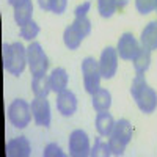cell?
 <instances>
[{
  "instance_id": "1",
  "label": "cell",
  "mask_w": 157,
  "mask_h": 157,
  "mask_svg": "<svg viewBox=\"0 0 157 157\" xmlns=\"http://www.w3.org/2000/svg\"><path fill=\"white\" fill-rule=\"evenodd\" d=\"M130 93L135 99L138 109L143 113H152L157 107V94L155 91L146 83V78L143 74H137L134 78L132 86H130Z\"/></svg>"
},
{
  "instance_id": "2",
  "label": "cell",
  "mask_w": 157,
  "mask_h": 157,
  "mask_svg": "<svg viewBox=\"0 0 157 157\" xmlns=\"http://www.w3.org/2000/svg\"><path fill=\"white\" fill-rule=\"evenodd\" d=\"M27 64V49L21 43L3 44V66L13 75H21Z\"/></svg>"
},
{
  "instance_id": "3",
  "label": "cell",
  "mask_w": 157,
  "mask_h": 157,
  "mask_svg": "<svg viewBox=\"0 0 157 157\" xmlns=\"http://www.w3.org/2000/svg\"><path fill=\"white\" fill-rule=\"evenodd\" d=\"M82 74H83V85L85 90L90 94H94L96 91L101 88V69H99V61L94 58H85L82 61Z\"/></svg>"
},
{
  "instance_id": "4",
  "label": "cell",
  "mask_w": 157,
  "mask_h": 157,
  "mask_svg": "<svg viewBox=\"0 0 157 157\" xmlns=\"http://www.w3.org/2000/svg\"><path fill=\"white\" fill-rule=\"evenodd\" d=\"M27 63L30 66L32 75H41L46 74L49 68V60L44 54V50L39 43H32L27 47Z\"/></svg>"
},
{
  "instance_id": "5",
  "label": "cell",
  "mask_w": 157,
  "mask_h": 157,
  "mask_svg": "<svg viewBox=\"0 0 157 157\" xmlns=\"http://www.w3.org/2000/svg\"><path fill=\"white\" fill-rule=\"evenodd\" d=\"M30 112H32V107L27 102L22 99H16L11 102V105L8 109V118L13 126L22 129L25 126H29L30 123V118H32Z\"/></svg>"
},
{
  "instance_id": "6",
  "label": "cell",
  "mask_w": 157,
  "mask_h": 157,
  "mask_svg": "<svg viewBox=\"0 0 157 157\" xmlns=\"http://www.w3.org/2000/svg\"><path fill=\"white\" fill-rule=\"evenodd\" d=\"M99 69L104 78H112L118 69V50L113 47H105L101 54Z\"/></svg>"
},
{
  "instance_id": "7",
  "label": "cell",
  "mask_w": 157,
  "mask_h": 157,
  "mask_svg": "<svg viewBox=\"0 0 157 157\" xmlns=\"http://www.w3.org/2000/svg\"><path fill=\"white\" fill-rule=\"evenodd\" d=\"M91 152L90 140L83 130L77 129L69 135V154L74 157H85Z\"/></svg>"
},
{
  "instance_id": "8",
  "label": "cell",
  "mask_w": 157,
  "mask_h": 157,
  "mask_svg": "<svg viewBox=\"0 0 157 157\" xmlns=\"http://www.w3.org/2000/svg\"><path fill=\"white\" fill-rule=\"evenodd\" d=\"M140 49L138 41L134 38L132 33H124L120 41H118V55L123 60H134V57L137 55V52Z\"/></svg>"
},
{
  "instance_id": "9",
  "label": "cell",
  "mask_w": 157,
  "mask_h": 157,
  "mask_svg": "<svg viewBox=\"0 0 157 157\" xmlns=\"http://www.w3.org/2000/svg\"><path fill=\"white\" fill-rule=\"evenodd\" d=\"M32 113L35 118V123L38 126L47 127L50 124V105L46 101V98H36L32 101Z\"/></svg>"
},
{
  "instance_id": "10",
  "label": "cell",
  "mask_w": 157,
  "mask_h": 157,
  "mask_svg": "<svg viewBox=\"0 0 157 157\" xmlns=\"http://www.w3.org/2000/svg\"><path fill=\"white\" fill-rule=\"evenodd\" d=\"M57 109L61 115L64 116H71L77 110V98L74 96L72 91L64 90L57 96Z\"/></svg>"
},
{
  "instance_id": "11",
  "label": "cell",
  "mask_w": 157,
  "mask_h": 157,
  "mask_svg": "<svg viewBox=\"0 0 157 157\" xmlns=\"http://www.w3.org/2000/svg\"><path fill=\"white\" fill-rule=\"evenodd\" d=\"M6 155L8 157H27L30 155V143L25 137L13 138L6 145Z\"/></svg>"
},
{
  "instance_id": "12",
  "label": "cell",
  "mask_w": 157,
  "mask_h": 157,
  "mask_svg": "<svg viewBox=\"0 0 157 157\" xmlns=\"http://www.w3.org/2000/svg\"><path fill=\"white\" fill-rule=\"evenodd\" d=\"M110 138L116 140L118 143H121V145L126 146L130 141V138H132V126H130V123L127 120H120L118 123H115Z\"/></svg>"
},
{
  "instance_id": "13",
  "label": "cell",
  "mask_w": 157,
  "mask_h": 157,
  "mask_svg": "<svg viewBox=\"0 0 157 157\" xmlns=\"http://www.w3.org/2000/svg\"><path fill=\"white\" fill-rule=\"evenodd\" d=\"M113 127H115V120L113 116L107 112H99L96 116V129L98 132L102 137H110L113 132Z\"/></svg>"
},
{
  "instance_id": "14",
  "label": "cell",
  "mask_w": 157,
  "mask_h": 157,
  "mask_svg": "<svg viewBox=\"0 0 157 157\" xmlns=\"http://www.w3.org/2000/svg\"><path fill=\"white\" fill-rule=\"evenodd\" d=\"M141 46L146 47L149 50H155L157 49V21L154 22H149L145 30L141 32Z\"/></svg>"
},
{
  "instance_id": "15",
  "label": "cell",
  "mask_w": 157,
  "mask_h": 157,
  "mask_svg": "<svg viewBox=\"0 0 157 157\" xmlns=\"http://www.w3.org/2000/svg\"><path fill=\"white\" fill-rule=\"evenodd\" d=\"M32 91L35 93L36 98H47V94L52 91V88H50V78H49L46 74L33 75Z\"/></svg>"
},
{
  "instance_id": "16",
  "label": "cell",
  "mask_w": 157,
  "mask_h": 157,
  "mask_svg": "<svg viewBox=\"0 0 157 157\" xmlns=\"http://www.w3.org/2000/svg\"><path fill=\"white\" fill-rule=\"evenodd\" d=\"M50 88L55 93H61L68 86V74L63 68H55L50 74Z\"/></svg>"
},
{
  "instance_id": "17",
  "label": "cell",
  "mask_w": 157,
  "mask_h": 157,
  "mask_svg": "<svg viewBox=\"0 0 157 157\" xmlns=\"http://www.w3.org/2000/svg\"><path fill=\"white\" fill-rule=\"evenodd\" d=\"M85 36L82 35V32L78 30L74 24H71L69 27H66V30H64V35H63V39H64V44H66L68 49L71 50H75L78 46H80L82 39Z\"/></svg>"
},
{
  "instance_id": "18",
  "label": "cell",
  "mask_w": 157,
  "mask_h": 157,
  "mask_svg": "<svg viewBox=\"0 0 157 157\" xmlns=\"http://www.w3.org/2000/svg\"><path fill=\"white\" fill-rule=\"evenodd\" d=\"M112 105V96L105 88H99L93 94V107L94 110L99 112H107Z\"/></svg>"
},
{
  "instance_id": "19",
  "label": "cell",
  "mask_w": 157,
  "mask_h": 157,
  "mask_svg": "<svg viewBox=\"0 0 157 157\" xmlns=\"http://www.w3.org/2000/svg\"><path fill=\"white\" fill-rule=\"evenodd\" d=\"M134 68L137 71V74H143L148 68H149V63H151V50L146 47H140L137 55L134 57Z\"/></svg>"
},
{
  "instance_id": "20",
  "label": "cell",
  "mask_w": 157,
  "mask_h": 157,
  "mask_svg": "<svg viewBox=\"0 0 157 157\" xmlns=\"http://www.w3.org/2000/svg\"><path fill=\"white\" fill-rule=\"evenodd\" d=\"M32 14H33L32 0H29L27 3H24V5L14 8V21H16L17 25H21V27L32 21Z\"/></svg>"
},
{
  "instance_id": "21",
  "label": "cell",
  "mask_w": 157,
  "mask_h": 157,
  "mask_svg": "<svg viewBox=\"0 0 157 157\" xmlns=\"http://www.w3.org/2000/svg\"><path fill=\"white\" fill-rule=\"evenodd\" d=\"M98 8L102 17H112L113 13L118 10L116 0H98Z\"/></svg>"
},
{
  "instance_id": "22",
  "label": "cell",
  "mask_w": 157,
  "mask_h": 157,
  "mask_svg": "<svg viewBox=\"0 0 157 157\" xmlns=\"http://www.w3.org/2000/svg\"><path fill=\"white\" fill-rule=\"evenodd\" d=\"M110 146H109V141H104L102 138H96L94 140V146L91 149L90 155L98 157V155H110Z\"/></svg>"
},
{
  "instance_id": "23",
  "label": "cell",
  "mask_w": 157,
  "mask_h": 157,
  "mask_svg": "<svg viewBox=\"0 0 157 157\" xmlns=\"http://www.w3.org/2000/svg\"><path fill=\"white\" fill-rule=\"evenodd\" d=\"M38 33H39V27H38L33 21L27 22L25 25H22V27H21V36H22L24 39H29V41H32V39H33Z\"/></svg>"
},
{
  "instance_id": "24",
  "label": "cell",
  "mask_w": 157,
  "mask_h": 157,
  "mask_svg": "<svg viewBox=\"0 0 157 157\" xmlns=\"http://www.w3.org/2000/svg\"><path fill=\"white\" fill-rule=\"evenodd\" d=\"M135 6L138 13L141 14H148L157 8V0H135Z\"/></svg>"
},
{
  "instance_id": "25",
  "label": "cell",
  "mask_w": 157,
  "mask_h": 157,
  "mask_svg": "<svg viewBox=\"0 0 157 157\" xmlns=\"http://www.w3.org/2000/svg\"><path fill=\"white\" fill-rule=\"evenodd\" d=\"M75 27L82 32V35L83 36H88L90 35V32H91V22L88 21V17L86 16H82V17H75V21L72 22Z\"/></svg>"
},
{
  "instance_id": "26",
  "label": "cell",
  "mask_w": 157,
  "mask_h": 157,
  "mask_svg": "<svg viewBox=\"0 0 157 157\" xmlns=\"http://www.w3.org/2000/svg\"><path fill=\"white\" fill-rule=\"evenodd\" d=\"M44 157H63L64 155V152L60 149V146H57L55 143H50V145H47L46 146V149H44V154H43Z\"/></svg>"
},
{
  "instance_id": "27",
  "label": "cell",
  "mask_w": 157,
  "mask_h": 157,
  "mask_svg": "<svg viewBox=\"0 0 157 157\" xmlns=\"http://www.w3.org/2000/svg\"><path fill=\"white\" fill-rule=\"evenodd\" d=\"M66 5H68V0H52L50 11L55 13V14H61V13L66 10Z\"/></svg>"
},
{
  "instance_id": "28",
  "label": "cell",
  "mask_w": 157,
  "mask_h": 157,
  "mask_svg": "<svg viewBox=\"0 0 157 157\" xmlns=\"http://www.w3.org/2000/svg\"><path fill=\"white\" fill-rule=\"evenodd\" d=\"M109 146H110V152H112L113 155H121V154L124 152V149H126V146H124V145L118 143V141H116V140H113V138H110V140H109Z\"/></svg>"
},
{
  "instance_id": "29",
  "label": "cell",
  "mask_w": 157,
  "mask_h": 157,
  "mask_svg": "<svg viewBox=\"0 0 157 157\" xmlns=\"http://www.w3.org/2000/svg\"><path fill=\"white\" fill-rule=\"evenodd\" d=\"M90 6H91V3L90 2H83L82 5H78L77 8H75V17H82V16H86V13H88V10H90Z\"/></svg>"
},
{
  "instance_id": "30",
  "label": "cell",
  "mask_w": 157,
  "mask_h": 157,
  "mask_svg": "<svg viewBox=\"0 0 157 157\" xmlns=\"http://www.w3.org/2000/svg\"><path fill=\"white\" fill-rule=\"evenodd\" d=\"M39 6H41V10L44 11H50V6H52V0H38Z\"/></svg>"
},
{
  "instance_id": "31",
  "label": "cell",
  "mask_w": 157,
  "mask_h": 157,
  "mask_svg": "<svg viewBox=\"0 0 157 157\" xmlns=\"http://www.w3.org/2000/svg\"><path fill=\"white\" fill-rule=\"evenodd\" d=\"M29 0H8V3L11 5V6H21V5H24V3H27Z\"/></svg>"
},
{
  "instance_id": "32",
  "label": "cell",
  "mask_w": 157,
  "mask_h": 157,
  "mask_svg": "<svg viewBox=\"0 0 157 157\" xmlns=\"http://www.w3.org/2000/svg\"><path fill=\"white\" fill-rule=\"evenodd\" d=\"M127 2H129V0H116V6H118V10H123V8L126 6Z\"/></svg>"
},
{
  "instance_id": "33",
  "label": "cell",
  "mask_w": 157,
  "mask_h": 157,
  "mask_svg": "<svg viewBox=\"0 0 157 157\" xmlns=\"http://www.w3.org/2000/svg\"><path fill=\"white\" fill-rule=\"evenodd\" d=\"M155 10H157V8H155Z\"/></svg>"
}]
</instances>
